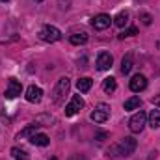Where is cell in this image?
I'll return each mask as SVG.
<instances>
[{
	"label": "cell",
	"instance_id": "2e32d148",
	"mask_svg": "<svg viewBox=\"0 0 160 160\" xmlns=\"http://www.w3.org/2000/svg\"><path fill=\"white\" fill-rule=\"evenodd\" d=\"M91 86H93V80L88 78V77H84V78H80L78 82H77V88H78V91H82V93L89 91V89H91Z\"/></svg>",
	"mask_w": 160,
	"mask_h": 160
},
{
	"label": "cell",
	"instance_id": "277c9868",
	"mask_svg": "<svg viewBox=\"0 0 160 160\" xmlns=\"http://www.w3.org/2000/svg\"><path fill=\"white\" fill-rule=\"evenodd\" d=\"M145 121H147V116H145V112H136L130 121H128V128H130V132H134V134H138V132H142L143 130V127H145Z\"/></svg>",
	"mask_w": 160,
	"mask_h": 160
},
{
	"label": "cell",
	"instance_id": "4fadbf2b",
	"mask_svg": "<svg viewBox=\"0 0 160 160\" xmlns=\"http://www.w3.org/2000/svg\"><path fill=\"white\" fill-rule=\"evenodd\" d=\"M118 89V82H116V78H104L102 80V91L104 93H114Z\"/></svg>",
	"mask_w": 160,
	"mask_h": 160
},
{
	"label": "cell",
	"instance_id": "3957f363",
	"mask_svg": "<svg viewBox=\"0 0 160 160\" xmlns=\"http://www.w3.org/2000/svg\"><path fill=\"white\" fill-rule=\"evenodd\" d=\"M39 38L43 41H47V43H56V41L62 39V32L56 28V26H50V24H47V26H43L39 32Z\"/></svg>",
	"mask_w": 160,
	"mask_h": 160
},
{
	"label": "cell",
	"instance_id": "9c48e42d",
	"mask_svg": "<svg viewBox=\"0 0 160 160\" xmlns=\"http://www.w3.org/2000/svg\"><path fill=\"white\" fill-rule=\"evenodd\" d=\"M112 63H114V58L110 52H101L97 56V69L99 71H108L112 67Z\"/></svg>",
	"mask_w": 160,
	"mask_h": 160
},
{
	"label": "cell",
	"instance_id": "9a60e30c",
	"mask_svg": "<svg viewBox=\"0 0 160 160\" xmlns=\"http://www.w3.org/2000/svg\"><path fill=\"white\" fill-rule=\"evenodd\" d=\"M132 65H134V63H132V56L127 54V56L123 58V62H121V73H123V75H128V73L132 71Z\"/></svg>",
	"mask_w": 160,
	"mask_h": 160
},
{
	"label": "cell",
	"instance_id": "4316f807",
	"mask_svg": "<svg viewBox=\"0 0 160 160\" xmlns=\"http://www.w3.org/2000/svg\"><path fill=\"white\" fill-rule=\"evenodd\" d=\"M106 136H108V134H106V132H99V134H97V140H104V138H106Z\"/></svg>",
	"mask_w": 160,
	"mask_h": 160
},
{
	"label": "cell",
	"instance_id": "cb8c5ba5",
	"mask_svg": "<svg viewBox=\"0 0 160 160\" xmlns=\"http://www.w3.org/2000/svg\"><path fill=\"white\" fill-rule=\"evenodd\" d=\"M58 6L62 9H69L71 8V0H58Z\"/></svg>",
	"mask_w": 160,
	"mask_h": 160
},
{
	"label": "cell",
	"instance_id": "7c38bea8",
	"mask_svg": "<svg viewBox=\"0 0 160 160\" xmlns=\"http://www.w3.org/2000/svg\"><path fill=\"white\" fill-rule=\"evenodd\" d=\"M30 142H32L34 145H39V147H47V145L50 143V138H48L47 134L36 132V134H32V136H30Z\"/></svg>",
	"mask_w": 160,
	"mask_h": 160
},
{
	"label": "cell",
	"instance_id": "52a82bcc",
	"mask_svg": "<svg viewBox=\"0 0 160 160\" xmlns=\"http://www.w3.org/2000/svg\"><path fill=\"white\" fill-rule=\"evenodd\" d=\"M110 22H112V19H110V15H106V13L95 15V17L91 19V26H93L95 30H106V28L110 26Z\"/></svg>",
	"mask_w": 160,
	"mask_h": 160
},
{
	"label": "cell",
	"instance_id": "d4e9b609",
	"mask_svg": "<svg viewBox=\"0 0 160 160\" xmlns=\"http://www.w3.org/2000/svg\"><path fill=\"white\" fill-rule=\"evenodd\" d=\"M69 160H88V158H86L84 155H71V157H69Z\"/></svg>",
	"mask_w": 160,
	"mask_h": 160
},
{
	"label": "cell",
	"instance_id": "484cf974",
	"mask_svg": "<svg viewBox=\"0 0 160 160\" xmlns=\"http://www.w3.org/2000/svg\"><path fill=\"white\" fill-rule=\"evenodd\" d=\"M153 104H157L160 108V95H157V97H153Z\"/></svg>",
	"mask_w": 160,
	"mask_h": 160
},
{
	"label": "cell",
	"instance_id": "5b68a950",
	"mask_svg": "<svg viewBox=\"0 0 160 160\" xmlns=\"http://www.w3.org/2000/svg\"><path fill=\"white\" fill-rule=\"evenodd\" d=\"M108 118H110V106L104 104V102H101L95 108V112H91V116H89V119L95 121V123H104Z\"/></svg>",
	"mask_w": 160,
	"mask_h": 160
},
{
	"label": "cell",
	"instance_id": "6da1fadb",
	"mask_svg": "<svg viewBox=\"0 0 160 160\" xmlns=\"http://www.w3.org/2000/svg\"><path fill=\"white\" fill-rule=\"evenodd\" d=\"M136 149V140L134 138H125L121 140L118 145H114L110 149V153H114V157H130Z\"/></svg>",
	"mask_w": 160,
	"mask_h": 160
},
{
	"label": "cell",
	"instance_id": "7402d4cb",
	"mask_svg": "<svg viewBox=\"0 0 160 160\" xmlns=\"http://www.w3.org/2000/svg\"><path fill=\"white\" fill-rule=\"evenodd\" d=\"M132 36H138V28L136 26H130L127 30H123L119 34V39H125V38H132Z\"/></svg>",
	"mask_w": 160,
	"mask_h": 160
},
{
	"label": "cell",
	"instance_id": "d6986e66",
	"mask_svg": "<svg viewBox=\"0 0 160 160\" xmlns=\"http://www.w3.org/2000/svg\"><path fill=\"white\" fill-rule=\"evenodd\" d=\"M11 157L15 160H28V153L24 149H21V147H13L11 149Z\"/></svg>",
	"mask_w": 160,
	"mask_h": 160
},
{
	"label": "cell",
	"instance_id": "f1b7e54d",
	"mask_svg": "<svg viewBox=\"0 0 160 160\" xmlns=\"http://www.w3.org/2000/svg\"><path fill=\"white\" fill-rule=\"evenodd\" d=\"M36 2H43V0H36Z\"/></svg>",
	"mask_w": 160,
	"mask_h": 160
},
{
	"label": "cell",
	"instance_id": "ba28073f",
	"mask_svg": "<svg viewBox=\"0 0 160 160\" xmlns=\"http://www.w3.org/2000/svg\"><path fill=\"white\" fill-rule=\"evenodd\" d=\"M21 91H22V84L17 78H9L8 89H6V97H8V99H15V97L21 95Z\"/></svg>",
	"mask_w": 160,
	"mask_h": 160
},
{
	"label": "cell",
	"instance_id": "83f0119b",
	"mask_svg": "<svg viewBox=\"0 0 160 160\" xmlns=\"http://www.w3.org/2000/svg\"><path fill=\"white\" fill-rule=\"evenodd\" d=\"M50 160H58V158H56V157H52V158H50Z\"/></svg>",
	"mask_w": 160,
	"mask_h": 160
},
{
	"label": "cell",
	"instance_id": "30bf717a",
	"mask_svg": "<svg viewBox=\"0 0 160 160\" xmlns=\"http://www.w3.org/2000/svg\"><path fill=\"white\" fill-rule=\"evenodd\" d=\"M147 88V78L143 77V75H134L132 78H130V89L134 91V93H140V91H143Z\"/></svg>",
	"mask_w": 160,
	"mask_h": 160
},
{
	"label": "cell",
	"instance_id": "44dd1931",
	"mask_svg": "<svg viewBox=\"0 0 160 160\" xmlns=\"http://www.w3.org/2000/svg\"><path fill=\"white\" fill-rule=\"evenodd\" d=\"M38 123H34V125H30V127H26L24 130H21V134H19V138H26V136H32V134H36V130H38Z\"/></svg>",
	"mask_w": 160,
	"mask_h": 160
},
{
	"label": "cell",
	"instance_id": "603a6c76",
	"mask_svg": "<svg viewBox=\"0 0 160 160\" xmlns=\"http://www.w3.org/2000/svg\"><path fill=\"white\" fill-rule=\"evenodd\" d=\"M140 21H142L145 26H149V24L153 22V17H151L149 13H140Z\"/></svg>",
	"mask_w": 160,
	"mask_h": 160
},
{
	"label": "cell",
	"instance_id": "5bb4252c",
	"mask_svg": "<svg viewBox=\"0 0 160 160\" xmlns=\"http://www.w3.org/2000/svg\"><path fill=\"white\" fill-rule=\"evenodd\" d=\"M149 127L151 128H158L160 127V108L151 110V114H149Z\"/></svg>",
	"mask_w": 160,
	"mask_h": 160
},
{
	"label": "cell",
	"instance_id": "ac0fdd59",
	"mask_svg": "<svg viewBox=\"0 0 160 160\" xmlns=\"http://www.w3.org/2000/svg\"><path fill=\"white\" fill-rule=\"evenodd\" d=\"M140 104H142V101H140V97H130V99H127L125 101V110H136V108H140Z\"/></svg>",
	"mask_w": 160,
	"mask_h": 160
},
{
	"label": "cell",
	"instance_id": "f546056e",
	"mask_svg": "<svg viewBox=\"0 0 160 160\" xmlns=\"http://www.w3.org/2000/svg\"><path fill=\"white\" fill-rule=\"evenodd\" d=\"M2 2H8V0H2Z\"/></svg>",
	"mask_w": 160,
	"mask_h": 160
},
{
	"label": "cell",
	"instance_id": "7a4b0ae2",
	"mask_svg": "<svg viewBox=\"0 0 160 160\" xmlns=\"http://www.w3.org/2000/svg\"><path fill=\"white\" fill-rule=\"evenodd\" d=\"M69 88H71V82L67 77H62V78L56 82V88H54V91H52V101H54V104H62L63 102V97L69 93Z\"/></svg>",
	"mask_w": 160,
	"mask_h": 160
},
{
	"label": "cell",
	"instance_id": "e0dca14e",
	"mask_svg": "<svg viewBox=\"0 0 160 160\" xmlns=\"http://www.w3.org/2000/svg\"><path fill=\"white\" fill-rule=\"evenodd\" d=\"M69 41H71L73 45H84V43L88 41V34H86V32H75V34L69 38Z\"/></svg>",
	"mask_w": 160,
	"mask_h": 160
},
{
	"label": "cell",
	"instance_id": "8992f818",
	"mask_svg": "<svg viewBox=\"0 0 160 160\" xmlns=\"http://www.w3.org/2000/svg\"><path fill=\"white\" fill-rule=\"evenodd\" d=\"M84 108V99L80 97V95H73V99H71V102L65 106V116H75L77 112H80Z\"/></svg>",
	"mask_w": 160,
	"mask_h": 160
},
{
	"label": "cell",
	"instance_id": "8fae6325",
	"mask_svg": "<svg viewBox=\"0 0 160 160\" xmlns=\"http://www.w3.org/2000/svg\"><path fill=\"white\" fill-rule=\"evenodd\" d=\"M41 97H43V89L38 88V86H30L26 89V101L28 102H39Z\"/></svg>",
	"mask_w": 160,
	"mask_h": 160
},
{
	"label": "cell",
	"instance_id": "ffe728a7",
	"mask_svg": "<svg viewBox=\"0 0 160 160\" xmlns=\"http://www.w3.org/2000/svg\"><path fill=\"white\" fill-rule=\"evenodd\" d=\"M127 22H128V13H127V11H121L119 15L114 19V24H116V26H119V28L127 26Z\"/></svg>",
	"mask_w": 160,
	"mask_h": 160
}]
</instances>
